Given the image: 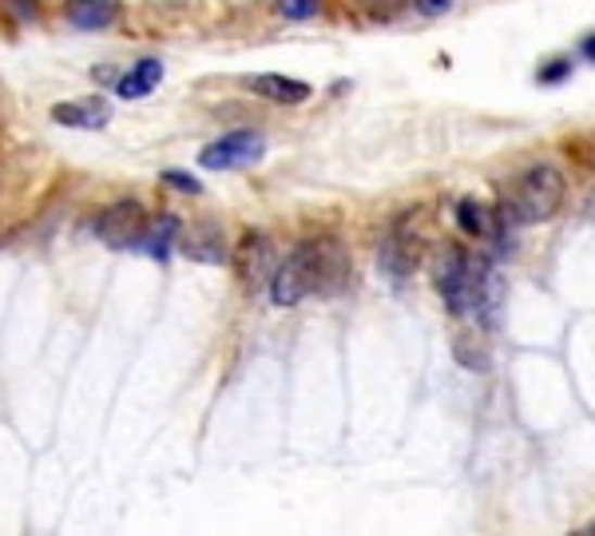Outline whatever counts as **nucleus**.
<instances>
[{
  "mask_svg": "<svg viewBox=\"0 0 595 536\" xmlns=\"http://www.w3.org/2000/svg\"><path fill=\"white\" fill-rule=\"evenodd\" d=\"M564 195H568V183H564V171L552 164L528 167L524 176L516 179L508 199L496 219L504 227H532V222H548L556 219V210L564 207Z\"/></svg>",
  "mask_w": 595,
  "mask_h": 536,
  "instance_id": "1",
  "label": "nucleus"
},
{
  "mask_svg": "<svg viewBox=\"0 0 595 536\" xmlns=\"http://www.w3.org/2000/svg\"><path fill=\"white\" fill-rule=\"evenodd\" d=\"M309 294H318V243L294 246L270 275V303L275 306L290 310Z\"/></svg>",
  "mask_w": 595,
  "mask_h": 536,
  "instance_id": "2",
  "label": "nucleus"
},
{
  "mask_svg": "<svg viewBox=\"0 0 595 536\" xmlns=\"http://www.w3.org/2000/svg\"><path fill=\"white\" fill-rule=\"evenodd\" d=\"M96 239L103 246H112V251H131V246L143 243V234H148V210L139 207L136 199H119L112 207H103L92 222Z\"/></svg>",
  "mask_w": 595,
  "mask_h": 536,
  "instance_id": "3",
  "label": "nucleus"
},
{
  "mask_svg": "<svg viewBox=\"0 0 595 536\" xmlns=\"http://www.w3.org/2000/svg\"><path fill=\"white\" fill-rule=\"evenodd\" d=\"M266 152V140L258 131H230L223 140L206 143L203 152H199V167L203 171H242V167L258 164Z\"/></svg>",
  "mask_w": 595,
  "mask_h": 536,
  "instance_id": "4",
  "label": "nucleus"
},
{
  "mask_svg": "<svg viewBox=\"0 0 595 536\" xmlns=\"http://www.w3.org/2000/svg\"><path fill=\"white\" fill-rule=\"evenodd\" d=\"M235 270L242 275L246 286L270 282V275H275V243H270V234L263 231L242 234V243L235 246Z\"/></svg>",
  "mask_w": 595,
  "mask_h": 536,
  "instance_id": "5",
  "label": "nucleus"
},
{
  "mask_svg": "<svg viewBox=\"0 0 595 536\" xmlns=\"http://www.w3.org/2000/svg\"><path fill=\"white\" fill-rule=\"evenodd\" d=\"M52 119H56L60 128L100 131L112 124V104L103 95H84V100H68V104L52 107Z\"/></svg>",
  "mask_w": 595,
  "mask_h": 536,
  "instance_id": "6",
  "label": "nucleus"
},
{
  "mask_svg": "<svg viewBox=\"0 0 595 536\" xmlns=\"http://www.w3.org/2000/svg\"><path fill=\"white\" fill-rule=\"evenodd\" d=\"M179 246H183V255L191 263H206V267H218V263H227L230 251H227V239H223V227L218 222H195L191 231H179Z\"/></svg>",
  "mask_w": 595,
  "mask_h": 536,
  "instance_id": "7",
  "label": "nucleus"
},
{
  "mask_svg": "<svg viewBox=\"0 0 595 536\" xmlns=\"http://www.w3.org/2000/svg\"><path fill=\"white\" fill-rule=\"evenodd\" d=\"M246 88H251L254 95H263V100H275V104H306L309 95H314V88H309L306 80H294V76H278V72H258V76H251L246 80Z\"/></svg>",
  "mask_w": 595,
  "mask_h": 536,
  "instance_id": "8",
  "label": "nucleus"
},
{
  "mask_svg": "<svg viewBox=\"0 0 595 536\" xmlns=\"http://www.w3.org/2000/svg\"><path fill=\"white\" fill-rule=\"evenodd\" d=\"M124 12V0H68V21L80 33H103Z\"/></svg>",
  "mask_w": 595,
  "mask_h": 536,
  "instance_id": "9",
  "label": "nucleus"
},
{
  "mask_svg": "<svg viewBox=\"0 0 595 536\" xmlns=\"http://www.w3.org/2000/svg\"><path fill=\"white\" fill-rule=\"evenodd\" d=\"M160 80H163V60L143 56L115 80V95H124V100H143V95H151L160 88Z\"/></svg>",
  "mask_w": 595,
  "mask_h": 536,
  "instance_id": "10",
  "label": "nucleus"
},
{
  "mask_svg": "<svg viewBox=\"0 0 595 536\" xmlns=\"http://www.w3.org/2000/svg\"><path fill=\"white\" fill-rule=\"evenodd\" d=\"M417 243H405V239H401V234H393L390 243L381 246V270H385V275H390L393 282H401L405 279V275H413V267H417Z\"/></svg>",
  "mask_w": 595,
  "mask_h": 536,
  "instance_id": "11",
  "label": "nucleus"
},
{
  "mask_svg": "<svg viewBox=\"0 0 595 536\" xmlns=\"http://www.w3.org/2000/svg\"><path fill=\"white\" fill-rule=\"evenodd\" d=\"M457 227L465 234H472V239H489V234H493V215H489V207L477 203V199H460L457 203Z\"/></svg>",
  "mask_w": 595,
  "mask_h": 536,
  "instance_id": "12",
  "label": "nucleus"
},
{
  "mask_svg": "<svg viewBox=\"0 0 595 536\" xmlns=\"http://www.w3.org/2000/svg\"><path fill=\"white\" fill-rule=\"evenodd\" d=\"M179 231H183V222L175 219V215H163L160 222H155V231L143 234V251H148L151 258H167V251H172V243L179 239Z\"/></svg>",
  "mask_w": 595,
  "mask_h": 536,
  "instance_id": "13",
  "label": "nucleus"
},
{
  "mask_svg": "<svg viewBox=\"0 0 595 536\" xmlns=\"http://www.w3.org/2000/svg\"><path fill=\"white\" fill-rule=\"evenodd\" d=\"M278 16H287V21H309L314 12L321 9V0H275Z\"/></svg>",
  "mask_w": 595,
  "mask_h": 536,
  "instance_id": "14",
  "label": "nucleus"
},
{
  "mask_svg": "<svg viewBox=\"0 0 595 536\" xmlns=\"http://www.w3.org/2000/svg\"><path fill=\"white\" fill-rule=\"evenodd\" d=\"M401 9H405V0H362V12H366L369 21H378V24L393 21Z\"/></svg>",
  "mask_w": 595,
  "mask_h": 536,
  "instance_id": "15",
  "label": "nucleus"
},
{
  "mask_svg": "<svg viewBox=\"0 0 595 536\" xmlns=\"http://www.w3.org/2000/svg\"><path fill=\"white\" fill-rule=\"evenodd\" d=\"M163 183H172L183 195H203V183L195 176H187V171H163Z\"/></svg>",
  "mask_w": 595,
  "mask_h": 536,
  "instance_id": "16",
  "label": "nucleus"
},
{
  "mask_svg": "<svg viewBox=\"0 0 595 536\" xmlns=\"http://www.w3.org/2000/svg\"><path fill=\"white\" fill-rule=\"evenodd\" d=\"M572 72V60H552L548 68H540V84H560Z\"/></svg>",
  "mask_w": 595,
  "mask_h": 536,
  "instance_id": "17",
  "label": "nucleus"
},
{
  "mask_svg": "<svg viewBox=\"0 0 595 536\" xmlns=\"http://www.w3.org/2000/svg\"><path fill=\"white\" fill-rule=\"evenodd\" d=\"M21 21H40V0H4Z\"/></svg>",
  "mask_w": 595,
  "mask_h": 536,
  "instance_id": "18",
  "label": "nucleus"
},
{
  "mask_svg": "<svg viewBox=\"0 0 595 536\" xmlns=\"http://www.w3.org/2000/svg\"><path fill=\"white\" fill-rule=\"evenodd\" d=\"M413 9L421 12V16H445L453 9V0H413Z\"/></svg>",
  "mask_w": 595,
  "mask_h": 536,
  "instance_id": "19",
  "label": "nucleus"
},
{
  "mask_svg": "<svg viewBox=\"0 0 595 536\" xmlns=\"http://www.w3.org/2000/svg\"><path fill=\"white\" fill-rule=\"evenodd\" d=\"M580 56H587L595 64V33L592 36H584V44H580Z\"/></svg>",
  "mask_w": 595,
  "mask_h": 536,
  "instance_id": "20",
  "label": "nucleus"
},
{
  "mask_svg": "<svg viewBox=\"0 0 595 536\" xmlns=\"http://www.w3.org/2000/svg\"><path fill=\"white\" fill-rule=\"evenodd\" d=\"M587 533H595V521H592V528H587Z\"/></svg>",
  "mask_w": 595,
  "mask_h": 536,
  "instance_id": "21",
  "label": "nucleus"
}]
</instances>
